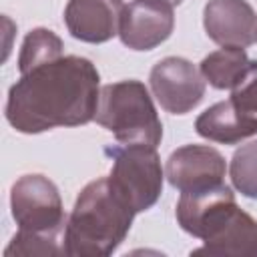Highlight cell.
<instances>
[{
    "instance_id": "cell-1",
    "label": "cell",
    "mask_w": 257,
    "mask_h": 257,
    "mask_svg": "<svg viewBox=\"0 0 257 257\" xmlns=\"http://www.w3.org/2000/svg\"><path fill=\"white\" fill-rule=\"evenodd\" d=\"M98 96L96 66L84 56H60L20 74L8 90L6 120L24 135L80 126L94 120Z\"/></svg>"
},
{
    "instance_id": "cell-2",
    "label": "cell",
    "mask_w": 257,
    "mask_h": 257,
    "mask_svg": "<svg viewBox=\"0 0 257 257\" xmlns=\"http://www.w3.org/2000/svg\"><path fill=\"white\" fill-rule=\"evenodd\" d=\"M137 211L112 187L108 177L90 181L76 197L64 227V255L106 257L131 231Z\"/></svg>"
},
{
    "instance_id": "cell-3",
    "label": "cell",
    "mask_w": 257,
    "mask_h": 257,
    "mask_svg": "<svg viewBox=\"0 0 257 257\" xmlns=\"http://www.w3.org/2000/svg\"><path fill=\"white\" fill-rule=\"evenodd\" d=\"M94 120L122 145L157 147L163 139V122L149 88L135 78L100 86Z\"/></svg>"
},
{
    "instance_id": "cell-4",
    "label": "cell",
    "mask_w": 257,
    "mask_h": 257,
    "mask_svg": "<svg viewBox=\"0 0 257 257\" xmlns=\"http://www.w3.org/2000/svg\"><path fill=\"white\" fill-rule=\"evenodd\" d=\"M106 155L112 159V169L108 175L112 187L137 213L151 209L163 193L165 179L157 147L122 145L106 149Z\"/></svg>"
},
{
    "instance_id": "cell-5",
    "label": "cell",
    "mask_w": 257,
    "mask_h": 257,
    "mask_svg": "<svg viewBox=\"0 0 257 257\" xmlns=\"http://www.w3.org/2000/svg\"><path fill=\"white\" fill-rule=\"evenodd\" d=\"M10 209L18 229L64 235L66 215L60 193L56 185L40 173L22 175L14 181L10 189Z\"/></svg>"
},
{
    "instance_id": "cell-6",
    "label": "cell",
    "mask_w": 257,
    "mask_h": 257,
    "mask_svg": "<svg viewBox=\"0 0 257 257\" xmlns=\"http://www.w3.org/2000/svg\"><path fill=\"white\" fill-rule=\"evenodd\" d=\"M151 90L157 102L171 114H187L205 96L201 70L183 56H167L151 68Z\"/></svg>"
},
{
    "instance_id": "cell-7",
    "label": "cell",
    "mask_w": 257,
    "mask_h": 257,
    "mask_svg": "<svg viewBox=\"0 0 257 257\" xmlns=\"http://www.w3.org/2000/svg\"><path fill=\"white\" fill-rule=\"evenodd\" d=\"M227 173L225 157L209 145H185L171 153L165 177L181 193H195L223 183Z\"/></svg>"
},
{
    "instance_id": "cell-8",
    "label": "cell",
    "mask_w": 257,
    "mask_h": 257,
    "mask_svg": "<svg viewBox=\"0 0 257 257\" xmlns=\"http://www.w3.org/2000/svg\"><path fill=\"white\" fill-rule=\"evenodd\" d=\"M175 28L173 6L163 0H133L124 6L118 36L131 50H153L163 44Z\"/></svg>"
},
{
    "instance_id": "cell-9",
    "label": "cell",
    "mask_w": 257,
    "mask_h": 257,
    "mask_svg": "<svg viewBox=\"0 0 257 257\" xmlns=\"http://www.w3.org/2000/svg\"><path fill=\"white\" fill-rule=\"evenodd\" d=\"M237 207L231 187L217 185L195 193H181L175 215L181 229L197 239H207Z\"/></svg>"
},
{
    "instance_id": "cell-10",
    "label": "cell",
    "mask_w": 257,
    "mask_h": 257,
    "mask_svg": "<svg viewBox=\"0 0 257 257\" xmlns=\"http://www.w3.org/2000/svg\"><path fill=\"white\" fill-rule=\"evenodd\" d=\"M203 26L223 48H247L257 40V14L247 0H209L203 8Z\"/></svg>"
},
{
    "instance_id": "cell-11",
    "label": "cell",
    "mask_w": 257,
    "mask_h": 257,
    "mask_svg": "<svg viewBox=\"0 0 257 257\" xmlns=\"http://www.w3.org/2000/svg\"><path fill=\"white\" fill-rule=\"evenodd\" d=\"M122 10V0H68L64 24L76 40L100 44L118 34Z\"/></svg>"
},
{
    "instance_id": "cell-12",
    "label": "cell",
    "mask_w": 257,
    "mask_h": 257,
    "mask_svg": "<svg viewBox=\"0 0 257 257\" xmlns=\"http://www.w3.org/2000/svg\"><path fill=\"white\" fill-rule=\"evenodd\" d=\"M195 255H237V257H255L257 255V221L235 207L233 213L207 237L203 247L193 251Z\"/></svg>"
},
{
    "instance_id": "cell-13",
    "label": "cell",
    "mask_w": 257,
    "mask_h": 257,
    "mask_svg": "<svg viewBox=\"0 0 257 257\" xmlns=\"http://www.w3.org/2000/svg\"><path fill=\"white\" fill-rule=\"evenodd\" d=\"M249 64L251 58L247 56L245 48H221L207 54L201 60L199 70L213 88L231 90L241 80Z\"/></svg>"
},
{
    "instance_id": "cell-14",
    "label": "cell",
    "mask_w": 257,
    "mask_h": 257,
    "mask_svg": "<svg viewBox=\"0 0 257 257\" xmlns=\"http://www.w3.org/2000/svg\"><path fill=\"white\" fill-rule=\"evenodd\" d=\"M62 40L58 34H54L48 28H32L22 42L20 54H18V70L20 74L30 72L32 68H38L46 62H52L62 54Z\"/></svg>"
},
{
    "instance_id": "cell-15",
    "label": "cell",
    "mask_w": 257,
    "mask_h": 257,
    "mask_svg": "<svg viewBox=\"0 0 257 257\" xmlns=\"http://www.w3.org/2000/svg\"><path fill=\"white\" fill-rule=\"evenodd\" d=\"M229 102L247 137L257 135V60H251L241 80L231 88Z\"/></svg>"
},
{
    "instance_id": "cell-16",
    "label": "cell",
    "mask_w": 257,
    "mask_h": 257,
    "mask_svg": "<svg viewBox=\"0 0 257 257\" xmlns=\"http://www.w3.org/2000/svg\"><path fill=\"white\" fill-rule=\"evenodd\" d=\"M28 257V255H64V239L52 233H34L18 229L10 245L4 249V257Z\"/></svg>"
},
{
    "instance_id": "cell-17",
    "label": "cell",
    "mask_w": 257,
    "mask_h": 257,
    "mask_svg": "<svg viewBox=\"0 0 257 257\" xmlns=\"http://www.w3.org/2000/svg\"><path fill=\"white\" fill-rule=\"evenodd\" d=\"M229 175L233 187L249 199H257V141L241 145L231 159Z\"/></svg>"
},
{
    "instance_id": "cell-18",
    "label": "cell",
    "mask_w": 257,
    "mask_h": 257,
    "mask_svg": "<svg viewBox=\"0 0 257 257\" xmlns=\"http://www.w3.org/2000/svg\"><path fill=\"white\" fill-rule=\"evenodd\" d=\"M163 2H167V4H171V6H179L183 0H163Z\"/></svg>"
}]
</instances>
